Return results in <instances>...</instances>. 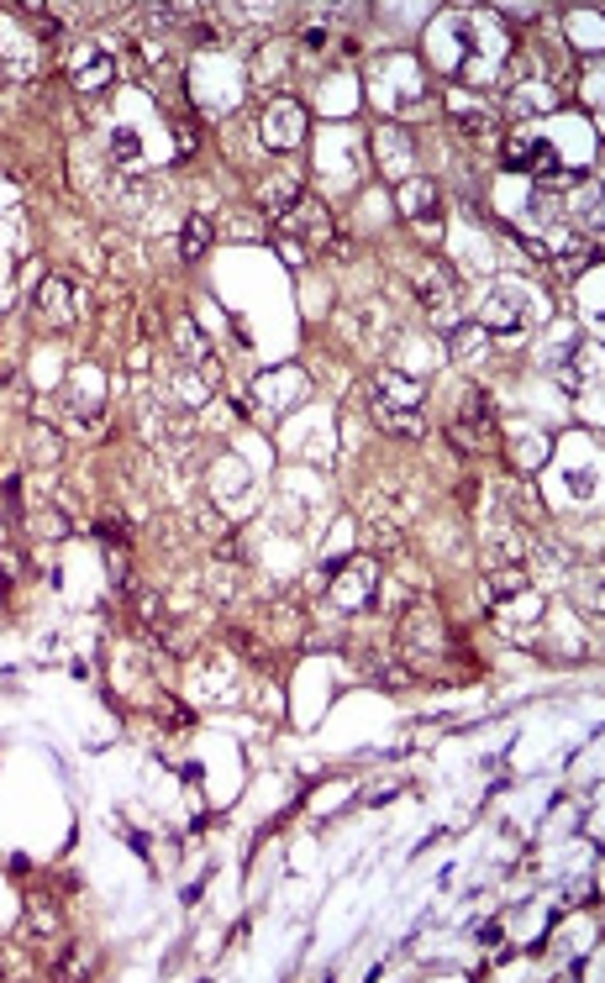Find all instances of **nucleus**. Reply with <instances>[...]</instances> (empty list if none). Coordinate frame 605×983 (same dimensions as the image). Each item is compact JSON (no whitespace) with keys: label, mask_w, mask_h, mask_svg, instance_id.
<instances>
[{"label":"nucleus","mask_w":605,"mask_h":983,"mask_svg":"<svg viewBox=\"0 0 605 983\" xmlns=\"http://www.w3.org/2000/svg\"><path fill=\"white\" fill-rule=\"evenodd\" d=\"M400 647H406V663L416 673H443V663L453 657V636H448V621L437 616V605H411L406 610Z\"/></svg>","instance_id":"obj_1"},{"label":"nucleus","mask_w":605,"mask_h":983,"mask_svg":"<svg viewBox=\"0 0 605 983\" xmlns=\"http://www.w3.org/2000/svg\"><path fill=\"white\" fill-rule=\"evenodd\" d=\"M448 437H453L458 452H495V442H500V416H495V395H489V389H469V395H463Z\"/></svg>","instance_id":"obj_2"},{"label":"nucleus","mask_w":605,"mask_h":983,"mask_svg":"<svg viewBox=\"0 0 605 983\" xmlns=\"http://www.w3.org/2000/svg\"><path fill=\"white\" fill-rule=\"evenodd\" d=\"M400 216L411 221V232L422 238V247L443 242V190L432 179H406L400 184Z\"/></svg>","instance_id":"obj_3"},{"label":"nucleus","mask_w":605,"mask_h":983,"mask_svg":"<svg viewBox=\"0 0 605 983\" xmlns=\"http://www.w3.org/2000/svg\"><path fill=\"white\" fill-rule=\"evenodd\" d=\"M474 327L489 331V337H521V331L532 327V305H527V290H521V284L495 290V295L484 300V311H480V321H474Z\"/></svg>","instance_id":"obj_4"},{"label":"nucleus","mask_w":605,"mask_h":983,"mask_svg":"<svg viewBox=\"0 0 605 983\" xmlns=\"http://www.w3.org/2000/svg\"><path fill=\"white\" fill-rule=\"evenodd\" d=\"M279 238L285 242H295V247H332V216H327V206L316 201V195H301L295 206L279 216Z\"/></svg>","instance_id":"obj_5"},{"label":"nucleus","mask_w":605,"mask_h":983,"mask_svg":"<svg viewBox=\"0 0 605 983\" xmlns=\"http://www.w3.org/2000/svg\"><path fill=\"white\" fill-rule=\"evenodd\" d=\"M422 405H426V385L411 379V374H400V368H379L368 379V416H379V411H422Z\"/></svg>","instance_id":"obj_6"},{"label":"nucleus","mask_w":605,"mask_h":983,"mask_svg":"<svg viewBox=\"0 0 605 983\" xmlns=\"http://www.w3.org/2000/svg\"><path fill=\"white\" fill-rule=\"evenodd\" d=\"M32 305H37V316L53 331H69L80 321V311H85V295H80V284H69V279H43Z\"/></svg>","instance_id":"obj_7"},{"label":"nucleus","mask_w":605,"mask_h":983,"mask_svg":"<svg viewBox=\"0 0 605 983\" xmlns=\"http://www.w3.org/2000/svg\"><path fill=\"white\" fill-rule=\"evenodd\" d=\"M500 163H506V169H521V174H537V169L553 174V169H558L537 132H511V137L500 143Z\"/></svg>","instance_id":"obj_8"},{"label":"nucleus","mask_w":605,"mask_h":983,"mask_svg":"<svg viewBox=\"0 0 605 983\" xmlns=\"http://www.w3.org/2000/svg\"><path fill=\"white\" fill-rule=\"evenodd\" d=\"M301 132H305V111L290 106V100H279L269 117H264V143H269V148H295Z\"/></svg>","instance_id":"obj_9"},{"label":"nucleus","mask_w":605,"mask_h":983,"mask_svg":"<svg viewBox=\"0 0 605 983\" xmlns=\"http://www.w3.org/2000/svg\"><path fill=\"white\" fill-rule=\"evenodd\" d=\"M374 558H353V563L342 568V579H337V605L342 610H363L368 605V595H374Z\"/></svg>","instance_id":"obj_10"},{"label":"nucleus","mask_w":605,"mask_h":983,"mask_svg":"<svg viewBox=\"0 0 605 983\" xmlns=\"http://www.w3.org/2000/svg\"><path fill=\"white\" fill-rule=\"evenodd\" d=\"M301 195H305V190L295 184V174H274V179H258V195H253V201H258V210H264V216H274V221H279L285 210L301 201Z\"/></svg>","instance_id":"obj_11"},{"label":"nucleus","mask_w":605,"mask_h":983,"mask_svg":"<svg viewBox=\"0 0 605 983\" xmlns=\"http://www.w3.org/2000/svg\"><path fill=\"white\" fill-rule=\"evenodd\" d=\"M106 80H111V53H106L100 43H90V48L74 59V85H80V89H100Z\"/></svg>","instance_id":"obj_12"},{"label":"nucleus","mask_w":605,"mask_h":983,"mask_svg":"<svg viewBox=\"0 0 605 983\" xmlns=\"http://www.w3.org/2000/svg\"><path fill=\"white\" fill-rule=\"evenodd\" d=\"M374 426H379V432H390V437H411V442H416V437H426V426H432V421H426V411H379Z\"/></svg>","instance_id":"obj_13"},{"label":"nucleus","mask_w":605,"mask_h":983,"mask_svg":"<svg viewBox=\"0 0 605 983\" xmlns=\"http://www.w3.org/2000/svg\"><path fill=\"white\" fill-rule=\"evenodd\" d=\"M532 595V584H527V573L521 568H495L489 573V599L495 605H506V599H527Z\"/></svg>","instance_id":"obj_14"},{"label":"nucleus","mask_w":605,"mask_h":983,"mask_svg":"<svg viewBox=\"0 0 605 983\" xmlns=\"http://www.w3.org/2000/svg\"><path fill=\"white\" fill-rule=\"evenodd\" d=\"M206 247H211V221H206V216H190V221H184V238H180V258L195 264Z\"/></svg>","instance_id":"obj_15"},{"label":"nucleus","mask_w":605,"mask_h":983,"mask_svg":"<svg viewBox=\"0 0 605 983\" xmlns=\"http://www.w3.org/2000/svg\"><path fill=\"white\" fill-rule=\"evenodd\" d=\"M27 915H32L27 925H32V931H43V936H53V931H59V910H53L48 899H32Z\"/></svg>","instance_id":"obj_16"},{"label":"nucleus","mask_w":605,"mask_h":983,"mask_svg":"<svg viewBox=\"0 0 605 983\" xmlns=\"http://www.w3.org/2000/svg\"><path fill=\"white\" fill-rule=\"evenodd\" d=\"M95 532H100L106 547H121V542H126V526H121L117 515H100V521H95Z\"/></svg>","instance_id":"obj_17"},{"label":"nucleus","mask_w":605,"mask_h":983,"mask_svg":"<svg viewBox=\"0 0 605 983\" xmlns=\"http://www.w3.org/2000/svg\"><path fill=\"white\" fill-rule=\"evenodd\" d=\"M111 153H117V163H137V137L117 132V137H111Z\"/></svg>","instance_id":"obj_18"},{"label":"nucleus","mask_w":605,"mask_h":983,"mask_svg":"<svg viewBox=\"0 0 605 983\" xmlns=\"http://www.w3.org/2000/svg\"><path fill=\"white\" fill-rule=\"evenodd\" d=\"M11 584H16V558L5 553V558H0V595H11Z\"/></svg>","instance_id":"obj_19"}]
</instances>
